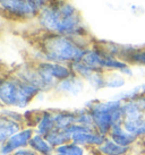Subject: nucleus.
<instances>
[{
  "label": "nucleus",
  "mask_w": 145,
  "mask_h": 155,
  "mask_svg": "<svg viewBox=\"0 0 145 155\" xmlns=\"http://www.w3.org/2000/svg\"><path fill=\"white\" fill-rule=\"evenodd\" d=\"M40 23L58 35L81 34L83 25L79 14L72 6L58 2L43 9Z\"/></svg>",
  "instance_id": "f257e3e1"
},
{
  "label": "nucleus",
  "mask_w": 145,
  "mask_h": 155,
  "mask_svg": "<svg viewBox=\"0 0 145 155\" xmlns=\"http://www.w3.org/2000/svg\"><path fill=\"white\" fill-rule=\"evenodd\" d=\"M86 109L92 116L95 130L104 136H108L115 126L123 124V102L119 100L95 101L87 104Z\"/></svg>",
  "instance_id": "f03ea898"
},
{
  "label": "nucleus",
  "mask_w": 145,
  "mask_h": 155,
  "mask_svg": "<svg viewBox=\"0 0 145 155\" xmlns=\"http://www.w3.org/2000/svg\"><path fill=\"white\" fill-rule=\"evenodd\" d=\"M43 50L49 60L59 62L68 61L72 64L81 61L87 51L72 40L65 38L64 35H52L46 39Z\"/></svg>",
  "instance_id": "7ed1b4c3"
},
{
  "label": "nucleus",
  "mask_w": 145,
  "mask_h": 155,
  "mask_svg": "<svg viewBox=\"0 0 145 155\" xmlns=\"http://www.w3.org/2000/svg\"><path fill=\"white\" fill-rule=\"evenodd\" d=\"M39 88L21 79H1L0 100L7 105L24 108L38 94Z\"/></svg>",
  "instance_id": "20e7f679"
},
{
  "label": "nucleus",
  "mask_w": 145,
  "mask_h": 155,
  "mask_svg": "<svg viewBox=\"0 0 145 155\" xmlns=\"http://www.w3.org/2000/svg\"><path fill=\"white\" fill-rule=\"evenodd\" d=\"M82 61L91 68L100 71H118L126 76H130L133 74L132 68L127 62L111 56L103 48H94L92 50H87Z\"/></svg>",
  "instance_id": "39448f33"
},
{
  "label": "nucleus",
  "mask_w": 145,
  "mask_h": 155,
  "mask_svg": "<svg viewBox=\"0 0 145 155\" xmlns=\"http://www.w3.org/2000/svg\"><path fill=\"white\" fill-rule=\"evenodd\" d=\"M44 2L46 0H0V6L12 15L31 17L38 13Z\"/></svg>",
  "instance_id": "423d86ee"
},
{
  "label": "nucleus",
  "mask_w": 145,
  "mask_h": 155,
  "mask_svg": "<svg viewBox=\"0 0 145 155\" xmlns=\"http://www.w3.org/2000/svg\"><path fill=\"white\" fill-rule=\"evenodd\" d=\"M38 73L48 86L51 85L56 79H67L70 77V70L58 64H42L39 67Z\"/></svg>",
  "instance_id": "0eeeda50"
},
{
  "label": "nucleus",
  "mask_w": 145,
  "mask_h": 155,
  "mask_svg": "<svg viewBox=\"0 0 145 155\" xmlns=\"http://www.w3.org/2000/svg\"><path fill=\"white\" fill-rule=\"evenodd\" d=\"M33 137V130L32 129H24L15 134L14 136L9 138L6 143L2 144L0 153L2 154H12L14 152L21 150L23 147L27 146L30 144V140Z\"/></svg>",
  "instance_id": "6e6552de"
},
{
  "label": "nucleus",
  "mask_w": 145,
  "mask_h": 155,
  "mask_svg": "<svg viewBox=\"0 0 145 155\" xmlns=\"http://www.w3.org/2000/svg\"><path fill=\"white\" fill-rule=\"evenodd\" d=\"M108 137L110 138V139H112L113 142H116L117 144L121 145V146L130 147V148L140 140L138 138L135 137L134 135H132L129 131H127V130L125 129L123 124H121V125L115 126V127L111 129L110 133H109Z\"/></svg>",
  "instance_id": "1a4fd4ad"
},
{
  "label": "nucleus",
  "mask_w": 145,
  "mask_h": 155,
  "mask_svg": "<svg viewBox=\"0 0 145 155\" xmlns=\"http://www.w3.org/2000/svg\"><path fill=\"white\" fill-rule=\"evenodd\" d=\"M21 129V126L17 121L10 119L8 117L0 118V144H4L9 138L17 134Z\"/></svg>",
  "instance_id": "9d476101"
},
{
  "label": "nucleus",
  "mask_w": 145,
  "mask_h": 155,
  "mask_svg": "<svg viewBox=\"0 0 145 155\" xmlns=\"http://www.w3.org/2000/svg\"><path fill=\"white\" fill-rule=\"evenodd\" d=\"M96 150L101 155H128L132 148L121 146L109 137H107V139L100 146L96 147Z\"/></svg>",
  "instance_id": "9b49d317"
},
{
  "label": "nucleus",
  "mask_w": 145,
  "mask_h": 155,
  "mask_svg": "<svg viewBox=\"0 0 145 155\" xmlns=\"http://www.w3.org/2000/svg\"><path fill=\"white\" fill-rule=\"evenodd\" d=\"M55 119V129L66 130L72 125H75L77 122L76 112H58L53 113Z\"/></svg>",
  "instance_id": "f8f14e48"
},
{
  "label": "nucleus",
  "mask_w": 145,
  "mask_h": 155,
  "mask_svg": "<svg viewBox=\"0 0 145 155\" xmlns=\"http://www.w3.org/2000/svg\"><path fill=\"white\" fill-rule=\"evenodd\" d=\"M29 146L34 152H38L41 155H51L53 152V147L48 143V140L43 136L40 135H33L32 139L30 140Z\"/></svg>",
  "instance_id": "ddd939ff"
},
{
  "label": "nucleus",
  "mask_w": 145,
  "mask_h": 155,
  "mask_svg": "<svg viewBox=\"0 0 145 155\" xmlns=\"http://www.w3.org/2000/svg\"><path fill=\"white\" fill-rule=\"evenodd\" d=\"M55 129V119H53V113L50 112H44L42 117L40 118L38 125H36V134L40 136L46 137L48 134Z\"/></svg>",
  "instance_id": "4468645a"
},
{
  "label": "nucleus",
  "mask_w": 145,
  "mask_h": 155,
  "mask_svg": "<svg viewBox=\"0 0 145 155\" xmlns=\"http://www.w3.org/2000/svg\"><path fill=\"white\" fill-rule=\"evenodd\" d=\"M46 139L48 143L51 145L52 147H59L64 144L70 142V138L67 136V134L65 130H59V129H53L52 131L48 134L46 136Z\"/></svg>",
  "instance_id": "2eb2a0df"
},
{
  "label": "nucleus",
  "mask_w": 145,
  "mask_h": 155,
  "mask_svg": "<svg viewBox=\"0 0 145 155\" xmlns=\"http://www.w3.org/2000/svg\"><path fill=\"white\" fill-rule=\"evenodd\" d=\"M56 152L58 155H85L84 147L81 146V145H77L72 142L57 147Z\"/></svg>",
  "instance_id": "dca6fc26"
},
{
  "label": "nucleus",
  "mask_w": 145,
  "mask_h": 155,
  "mask_svg": "<svg viewBox=\"0 0 145 155\" xmlns=\"http://www.w3.org/2000/svg\"><path fill=\"white\" fill-rule=\"evenodd\" d=\"M60 88L62 91H66L68 93H72V94H77L79 91L83 88L82 82L76 77H68L67 79L62 81V83L60 84Z\"/></svg>",
  "instance_id": "f3484780"
},
{
  "label": "nucleus",
  "mask_w": 145,
  "mask_h": 155,
  "mask_svg": "<svg viewBox=\"0 0 145 155\" xmlns=\"http://www.w3.org/2000/svg\"><path fill=\"white\" fill-rule=\"evenodd\" d=\"M124 84H125L124 77L119 76V75H115V76H112V77L107 79L106 87H109V88H119V87L124 86Z\"/></svg>",
  "instance_id": "a211bd4d"
},
{
  "label": "nucleus",
  "mask_w": 145,
  "mask_h": 155,
  "mask_svg": "<svg viewBox=\"0 0 145 155\" xmlns=\"http://www.w3.org/2000/svg\"><path fill=\"white\" fill-rule=\"evenodd\" d=\"M13 155H35V152L30 148H21L18 151L14 152Z\"/></svg>",
  "instance_id": "6ab92c4d"
},
{
  "label": "nucleus",
  "mask_w": 145,
  "mask_h": 155,
  "mask_svg": "<svg viewBox=\"0 0 145 155\" xmlns=\"http://www.w3.org/2000/svg\"><path fill=\"white\" fill-rule=\"evenodd\" d=\"M137 90V92L140 93V94H145V83L144 84H142V85H140V86L135 87Z\"/></svg>",
  "instance_id": "aec40b11"
},
{
  "label": "nucleus",
  "mask_w": 145,
  "mask_h": 155,
  "mask_svg": "<svg viewBox=\"0 0 145 155\" xmlns=\"http://www.w3.org/2000/svg\"><path fill=\"white\" fill-rule=\"evenodd\" d=\"M0 155H7V154H2V153H0Z\"/></svg>",
  "instance_id": "412c9836"
},
{
  "label": "nucleus",
  "mask_w": 145,
  "mask_h": 155,
  "mask_svg": "<svg viewBox=\"0 0 145 155\" xmlns=\"http://www.w3.org/2000/svg\"><path fill=\"white\" fill-rule=\"evenodd\" d=\"M0 151H1V147H0Z\"/></svg>",
  "instance_id": "4be33fe9"
},
{
  "label": "nucleus",
  "mask_w": 145,
  "mask_h": 155,
  "mask_svg": "<svg viewBox=\"0 0 145 155\" xmlns=\"http://www.w3.org/2000/svg\"><path fill=\"white\" fill-rule=\"evenodd\" d=\"M51 155H52V154H51Z\"/></svg>",
  "instance_id": "5701e85b"
}]
</instances>
